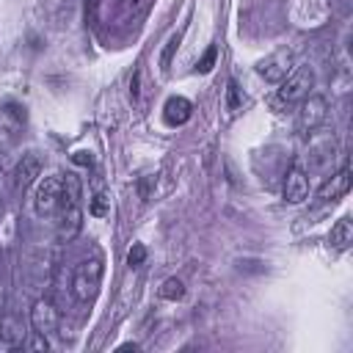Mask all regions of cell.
I'll return each instance as SVG.
<instances>
[{"label": "cell", "mask_w": 353, "mask_h": 353, "mask_svg": "<svg viewBox=\"0 0 353 353\" xmlns=\"http://www.w3.org/2000/svg\"><path fill=\"white\" fill-rule=\"evenodd\" d=\"M58 323H61V314H58L55 303L50 298H39L33 303V309H30V325H33V331L50 336V334L58 331Z\"/></svg>", "instance_id": "52a82bcc"}, {"label": "cell", "mask_w": 353, "mask_h": 353, "mask_svg": "<svg viewBox=\"0 0 353 353\" xmlns=\"http://www.w3.org/2000/svg\"><path fill=\"white\" fill-rule=\"evenodd\" d=\"M347 190H350V171L342 168V171H336L331 179L323 182V188L317 190V199H320V201H336V199H342Z\"/></svg>", "instance_id": "8fae6325"}, {"label": "cell", "mask_w": 353, "mask_h": 353, "mask_svg": "<svg viewBox=\"0 0 353 353\" xmlns=\"http://www.w3.org/2000/svg\"><path fill=\"white\" fill-rule=\"evenodd\" d=\"M328 243L334 245V248H347L350 243H353V221L347 218V215H342L334 226H331V234H328Z\"/></svg>", "instance_id": "4fadbf2b"}, {"label": "cell", "mask_w": 353, "mask_h": 353, "mask_svg": "<svg viewBox=\"0 0 353 353\" xmlns=\"http://www.w3.org/2000/svg\"><path fill=\"white\" fill-rule=\"evenodd\" d=\"M182 295H185V284H182L179 279H165V281H163L160 298H165V301H179Z\"/></svg>", "instance_id": "5bb4252c"}, {"label": "cell", "mask_w": 353, "mask_h": 353, "mask_svg": "<svg viewBox=\"0 0 353 353\" xmlns=\"http://www.w3.org/2000/svg\"><path fill=\"white\" fill-rule=\"evenodd\" d=\"M105 210H108V207H105V196L97 193L94 201H91V215H105Z\"/></svg>", "instance_id": "d6986e66"}, {"label": "cell", "mask_w": 353, "mask_h": 353, "mask_svg": "<svg viewBox=\"0 0 353 353\" xmlns=\"http://www.w3.org/2000/svg\"><path fill=\"white\" fill-rule=\"evenodd\" d=\"M298 124L301 130H317L328 116V99L320 94H309L298 102Z\"/></svg>", "instance_id": "8992f818"}, {"label": "cell", "mask_w": 353, "mask_h": 353, "mask_svg": "<svg viewBox=\"0 0 353 353\" xmlns=\"http://www.w3.org/2000/svg\"><path fill=\"white\" fill-rule=\"evenodd\" d=\"M41 174V157L36 154V152H28V154H22L19 157V163L14 165V188L17 190H28L33 182H36V176Z\"/></svg>", "instance_id": "9c48e42d"}, {"label": "cell", "mask_w": 353, "mask_h": 353, "mask_svg": "<svg viewBox=\"0 0 353 353\" xmlns=\"http://www.w3.org/2000/svg\"><path fill=\"white\" fill-rule=\"evenodd\" d=\"M58 240L69 243L77 237L83 226V210H80V179L74 174L63 176V204L58 210Z\"/></svg>", "instance_id": "6da1fadb"}, {"label": "cell", "mask_w": 353, "mask_h": 353, "mask_svg": "<svg viewBox=\"0 0 353 353\" xmlns=\"http://www.w3.org/2000/svg\"><path fill=\"white\" fill-rule=\"evenodd\" d=\"M240 88H237V83L234 80H229V110H237L240 108Z\"/></svg>", "instance_id": "2e32d148"}, {"label": "cell", "mask_w": 353, "mask_h": 353, "mask_svg": "<svg viewBox=\"0 0 353 353\" xmlns=\"http://www.w3.org/2000/svg\"><path fill=\"white\" fill-rule=\"evenodd\" d=\"M314 88V72L309 66H292V72L281 80L276 99L281 105H298L303 97H309Z\"/></svg>", "instance_id": "3957f363"}, {"label": "cell", "mask_w": 353, "mask_h": 353, "mask_svg": "<svg viewBox=\"0 0 353 353\" xmlns=\"http://www.w3.org/2000/svg\"><path fill=\"white\" fill-rule=\"evenodd\" d=\"M25 339H28V331L17 317L8 314L0 320V350H17L25 345Z\"/></svg>", "instance_id": "30bf717a"}, {"label": "cell", "mask_w": 353, "mask_h": 353, "mask_svg": "<svg viewBox=\"0 0 353 353\" xmlns=\"http://www.w3.org/2000/svg\"><path fill=\"white\" fill-rule=\"evenodd\" d=\"M292 61H295L292 50H276V52H270L268 58H262L256 63V74L268 83H281L292 72Z\"/></svg>", "instance_id": "5b68a950"}, {"label": "cell", "mask_w": 353, "mask_h": 353, "mask_svg": "<svg viewBox=\"0 0 353 353\" xmlns=\"http://www.w3.org/2000/svg\"><path fill=\"white\" fill-rule=\"evenodd\" d=\"M306 196H309V176H306L303 165L292 163L290 171H287V176H284V201L301 204Z\"/></svg>", "instance_id": "ba28073f"}, {"label": "cell", "mask_w": 353, "mask_h": 353, "mask_svg": "<svg viewBox=\"0 0 353 353\" xmlns=\"http://www.w3.org/2000/svg\"><path fill=\"white\" fill-rule=\"evenodd\" d=\"M190 116H193V105H190V99H185V97H171V99L165 102V108H163V119H165V124H171V127L185 124Z\"/></svg>", "instance_id": "7c38bea8"}, {"label": "cell", "mask_w": 353, "mask_h": 353, "mask_svg": "<svg viewBox=\"0 0 353 353\" xmlns=\"http://www.w3.org/2000/svg\"><path fill=\"white\" fill-rule=\"evenodd\" d=\"M74 163H88V165H91V154H88V152H77V154H74Z\"/></svg>", "instance_id": "ffe728a7"}, {"label": "cell", "mask_w": 353, "mask_h": 353, "mask_svg": "<svg viewBox=\"0 0 353 353\" xmlns=\"http://www.w3.org/2000/svg\"><path fill=\"white\" fill-rule=\"evenodd\" d=\"M342 3H347V0H342Z\"/></svg>", "instance_id": "44dd1931"}, {"label": "cell", "mask_w": 353, "mask_h": 353, "mask_svg": "<svg viewBox=\"0 0 353 353\" xmlns=\"http://www.w3.org/2000/svg\"><path fill=\"white\" fill-rule=\"evenodd\" d=\"M215 55H218V50H215V47H210V50L204 52V58L199 61V72H210V69H212V61H215Z\"/></svg>", "instance_id": "e0dca14e"}, {"label": "cell", "mask_w": 353, "mask_h": 353, "mask_svg": "<svg viewBox=\"0 0 353 353\" xmlns=\"http://www.w3.org/2000/svg\"><path fill=\"white\" fill-rule=\"evenodd\" d=\"M99 284H102V256L83 259L74 268V276H72V295H74V301L91 303L97 298V292H99Z\"/></svg>", "instance_id": "7a4b0ae2"}, {"label": "cell", "mask_w": 353, "mask_h": 353, "mask_svg": "<svg viewBox=\"0 0 353 353\" xmlns=\"http://www.w3.org/2000/svg\"><path fill=\"white\" fill-rule=\"evenodd\" d=\"M143 259H146V248H143L141 243H135V245L130 248V254H127V265H130V268H138V265H143Z\"/></svg>", "instance_id": "9a60e30c"}, {"label": "cell", "mask_w": 353, "mask_h": 353, "mask_svg": "<svg viewBox=\"0 0 353 353\" xmlns=\"http://www.w3.org/2000/svg\"><path fill=\"white\" fill-rule=\"evenodd\" d=\"M63 204V176L61 174H52V176H44L36 188V196H33V210L41 215V218H55L58 210Z\"/></svg>", "instance_id": "277c9868"}, {"label": "cell", "mask_w": 353, "mask_h": 353, "mask_svg": "<svg viewBox=\"0 0 353 353\" xmlns=\"http://www.w3.org/2000/svg\"><path fill=\"white\" fill-rule=\"evenodd\" d=\"M176 44H179V36H171V41L165 44V52H163V69H168V63H171V55H174Z\"/></svg>", "instance_id": "ac0fdd59"}]
</instances>
